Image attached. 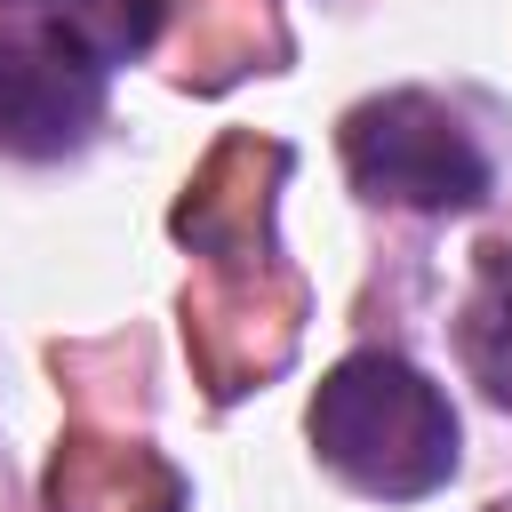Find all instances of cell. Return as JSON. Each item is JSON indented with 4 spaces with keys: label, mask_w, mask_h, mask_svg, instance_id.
Listing matches in <instances>:
<instances>
[{
    "label": "cell",
    "mask_w": 512,
    "mask_h": 512,
    "mask_svg": "<svg viewBox=\"0 0 512 512\" xmlns=\"http://www.w3.org/2000/svg\"><path fill=\"white\" fill-rule=\"evenodd\" d=\"M56 16L120 72V64H136L152 40H160V16H168V0H56Z\"/></svg>",
    "instance_id": "5b68a950"
},
{
    "label": "cell",
    "mask_w": 512,
    "mask_h": 512,
    "mask_svg": "<svg viewBox=\"0 0 512 512\" xmlns=\"http://www.w3.org/2000/svg\"><path fill=\"white\" fill-rule=\"evenodd\" d=\"M304 440L368 504H424L464 464V424L408 352H344L304 408Z\"/></svg>",
    "instance_id": "6da1fadb"
},
{
    "label": "cell",
    "mask_w": 512,
    "mask_h": 512,
    "mask_svg": "<svg viewBox=\"0 0 512 512\" xmlns=\"http://www.w3.org/2000/svg\"><path fill=\"white\" fill-rule=\"evenodd\" d=\"M0 8H8V16H16V8H56V0H0Z\"/></svg>",
    "instance_id": "8992f818"
},
{
    "label": "cell",
    "mask_w": 512,
    "mask_h": 512,
    "mask_svg": "<svg viewBox=\"0 0 512 512\" xmlns=\"http://www.w3.org/2000/svg\"><path fill=\"white\" fill-rule=\"evenodd\" d=\"M456 344H464L472 384L512 408V240H496L480 256V280H472L464 320H456Z\"/></svg>",
    "instance_id": "277c9868"
},
{
    "label": "cell",
    "mask_w": 512,
    "mask_h": 512,
    "mask_svg": "<svg viewBox=\"0 0 512 512\" xmlns=\"http://www.w3.org/2000/svg\"><path fill=\"white\" fill-rule=\"evenodd\" d=\"M112 64L64 16H0V152L72 160L104 128Z\"/></svg>",
    "instance_id": "3957f363"
},
{
    "label": "cell",
    "mask_w": 512,
    "mask_h": 512,
    "mask_svg": "<svg viewBox=\"0 0 512 512\" xmlns=\"http://www.w3.org/2000/svg\"><path fill=\"white\" fill-rule=\"evenodd\" d=\"M344 176L384 200V208H416V216H472L496 192V160L488 144L464 128L456 104H440L432 88H384L368 104L344 112L336 128Z\"/></svg>",
    "instance_id": "7a4b0ae2"
}]
</instances>
